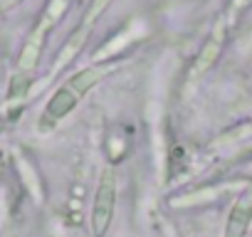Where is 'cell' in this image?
Returning a JSON list of instances; mask_svg holds the SVG:
<instances>
[{"mask_svg": "<svg viewBox=\"0 0 252 237\" xmlns=\"http://www.w3.org/2000/svg\"><path fill=\"white\" fill-rule=\"evenodd\" d=\"M250 225H252V188L242 193V198L230 207L222 237H245Z\"/></svg>", "mask_w": 252, "mask_h": 237, "instance_id": "3957f363", "label": "cell"}, {"mask_svg": "<svg viewBox=\"0 0 252 237\" xmlns=\"http://www.w3.org/2000/svg\"><path fill=\"white\" fill-rule=\"evenodd\" d=\"M222 42H225V28H222V23L218 25V30L210 35V40L205 42V47L200 50V55H198V62H195V67H193V77H200L213 62H215V57L220 55V50H222Z\"/></svg>", "mask_w": 252, "mask_h": 237, "instance_id": "277c9868", "label": "cell"}, {"mask_svg": "<svg viewBox=\"0 0 252 237\" xmlns=\"http://www.w3.org/2000/svg\"><path fill=\"white\" fill-rule=\"evenodd\" d=\"M28 84H30V79H25V77H15L13 79V87H10V99H15V96H23L25 91H28Z\"/></svg>", "mask_w": 252, "mask_h": 237, "instance_id": "52a82bcc", "label": "cell"}, {"mask_svg": "<svg viewBox=\"0 0 252 237\" xmlns=\"http://www.w3.org/2000/svg\"><path fill=\"white\" fill-rule=\"evenodd\" d=\"M104 77V69L99 67H87V69H79L77 74H72L47 101L45 111H42V121H40V129H50L55 126L57 121H62V118L67 114H72L77 109V104L82 101V96L96 87Z\"/></svg>", "mask_w": 252, "mask_h": 237, "instance_id": "6da1fadb", "label": "cell"}, {"mask_svg": "<svg viewBox=\"0 0 252 237\" xmlns=\"http://www.w3.org/2000/svg\"><path fill=\"white\" fill-rule=\"evenodd\" d=\"M47 32V23H42L28 40V45L23 47V55H20V69H32L37 57H40V50H42V37Z\"/></svg>", "mask_w": 252, "mask_h": 237, "instance_id": "5b68a950", "label": "cell"}, {"mask_svg": "<svg viewBox=\"0 0 252 237\" xmlns=\"http://www.w3.org/2000/svg\"><path fill=\"white\" fill-rule=\"evenodd\" d=\"M111 3V0H92V5L87 8V13H84V23H82V28H89L104 10H106V5Z\"/></svg>", "mask_w": 252, "mask_h": 237, "instance_id": "8992f818", "label": "cell"}, {"mask_svg": "<svg viewBox=\"0 0 252 237\" xmlns=\"http://www.w3.org/2000/svg\"><path fill=\"white\" fill-rule=\"evenodd\" d=\"M114 210H116V178L111 168L101 171L96 193H94V203H92V232L94 237H104L111 227L114 220Z\"/></svg>", "mask_w": 252, "mask_h": 237, "instance_id": "7a4b0ae2", "label": "cell"}, {"mask_svg": "<svg viewBox=\"0 0 252 237\" xmlns=\"http://www.w3.org/2000/svg\"><path fill=\"white\" fill-rule=\"evenodd\" d=\"M23 0H0V15L3 13H8V10H13L15 5H20Z\"/></svg>", "mask_w": 252, "mask_h": 237, "instance_id": "ba28073f", "label": "cell"}]
</instances>
